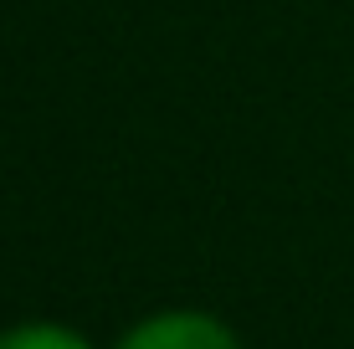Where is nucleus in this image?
<instances>
[{
    "label": "nucleus",
    "mask_w": 354,
    "mask_h": 349,
    "mask_svg": "<svg viewBox=\"0 0 354 349\" xmlns=\"http://www.w3.org/2000/svg\"><path fill=\"white\" fill-rule=\"evenodd\" d=\"M118 349H241V344L221 319L175 308V314H154V319L133 323L118 339Z\"/></svg>",
    "instance_id": "nucleus-1"
},
{
    "label": "nucleus",
    "mask_w": 354,
    "mask_h": 349,
    "mask_svg": "<svg viewBox=\"0 0 354 349\" xmlns=\"http://www.w3.org/2000/svg\"><path fill=\"white\" fill-rule=\"evenodd\" d=\"M0 349H93V344L62 323H16L0 334Z\"/></svg>",
    "instance_id": "nucleus-2"
}]
</instances>
